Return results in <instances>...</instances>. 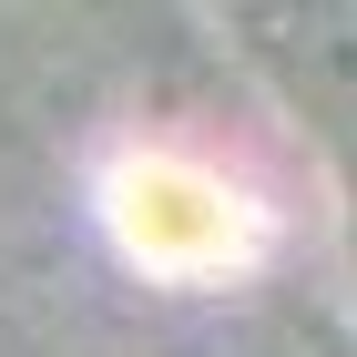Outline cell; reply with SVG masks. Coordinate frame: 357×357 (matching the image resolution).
<instances>
[{
    "label": "cell",
    "mask_w": 357,
    "mask_h": 357,
    "mask_svg": "<svg viewBox=\"0 0 357 357\" xmlns=\"http://www.w3.org/2000/svg\"><path fill=\"white\" fill-rule=\"evenodd\" d=\"M0 10H10V0H0Z\"/></svg>",
    "instance_id": "cell-2"
},
{
    "label": "cell",
    "mask_w": 357,
    "mask_h": 357,
    "mask_svg": "<svg viewBox=\"0 0 357 357\" xmlns=\"http://www.w3.org/2000/svg\"><path fill=\"white\" fill-rule=\"evenodd\" d=\"M286 72H296V92L357 143V0H306L296 31H286Z\"/></svg>",
    "instance_id": "cell-1"
}]
</instances>
